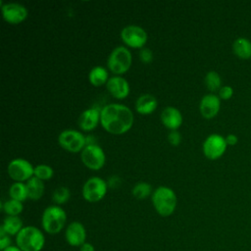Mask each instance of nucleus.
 I'll list each match as a JSON object with an SVG mask.
<instances>
[{"mask_svg": "<svg viewBox=\"0 0 251 251\" xmlns=\"http://www.w3.org/2000/svg\"><path fill=\"white\" fill-rule=\"evenodd\" d=\"M16 245L23 251H41L45 245V235L40 228L25 226L17 234Z\"/></svg>", "mask_w": 251, "mask_h": 251, "instance_id": "obj_2", "label": "nucleus"}, {"mask_svg": "<svg viewBox=\"0 0 251 251\" xmlns=\"http://www.w3.org/2000/svg\"><path fill=\"white\" fill-rule=\"evenodd\" d=\"M168 141L173 146H177L181 142V135L177 130H171L168 134Z\"/></svg>", "mask_w": 251, "mask_h": 251, "instance_id": "obj_30", "label": "nucleus"}, {"mask_svg": "<svg viewBox=\"0 0 251 251\" xmlns=\"http://www.w3.org/2000/svg\"><path fill=\"white\" fill-rule=\"evenodd\" d=\"M100 124L105 130L112 134H123L131 128L133 114L124 104H107L101 109Z\"/></svg>", "mask_w": 251, "mask_h": 251, "instance_id": "obj_1", "label": "nucleus"}, {"mask_svg": "<svg viewBox=\"0 0 251 251\" xmlns=\"http://www.w3.org/2000/svg\"><path fill=\"white\" fill-rule=\"evenodd\" d=\"M80 158L85 167L94 171L103 168L106 160L105 153L98 144L86 145L80 153Z\"/></svg>", "mask_w": 251, "mask_h": 251, "instance_id": "obj_9", "label": "nucleus"}, {"mask_svg": "<svg viewBox=\"0 0 251 251\" xmlns=\"http://www.w3.org/2000/svg\"><path fill=\"white\" fill-rule=\"evenodd\" d=\"M131 193L132 195L136 198V199H139V200H142V199H145L147 198L150 194L152 195V186L151 184L147 183V182H144V181H140V182H137L131 189Z\"/></svg>", "mask_w": 251, "mask_h": 251, "instance_id": "obj_26", "label": "nucleus"}, {"mask_svg": "<svg viewBox=\"0 0 251 251\" xmlns=\"http://www.w3.org/2000/svg\"><path fill=\"white\" fill-rule=\"evenodd\" d=\"M107 90L117 99H124L129 93V84L126 78L120 75L111 76L106 83Z\"/></svg>", "mask_w": 251, "mask_h": 251, "instance_id": "obj_15", "label": "nucleus"}, {"mask_svg": "<svg viewBox=\"0 0 251 251\" xmlns=\"http://www.w3.org/2000/svg\"><path fill=\"white\" fill-rule=\"evenodd\" d=\"M119 179H120V178H119L118 176H111V177L109 178V182H108V185H109L110 187H112V188H115L117 185H119V184H118V182L120 181Z\"/></svg>", "mask_w": 251, "mask_h": 251, "instance_id": "obj_35", "label": "nucleus"}, {"mask_svg": "<svg viewBox=\"0 0 251 251\" xmlns=\"http://www.w3.org/2000/svg\"><path fill=\"white\" fill-rule=\"evenodd\" d=\"M8 175L11 178L16 181L24 182L25 180H28L34 175L33 166L23 158H16L12 160L7 168Z\"/></svg>", "mask_w": 251, "mask_h": 251, "instance_id": "obj_10", "label": "nucleus"}, {"mask_svg": "<svg viewBox=\"0 0 251 251\" xmlns=\"http://www.w3.org/2000/svg\"><path fill=\"white\" fill-rule=\"evenodd\" d=\"M2 251H23L22 249H20L17 245H11L9 247H7L6 249L2 250Z\"/></svg>", "mask_w": 251, "mask_h": 251, "instance_id": "obj_37", "label": "nucleus"}, {"mask_svg": "<svg viewBox=\"0 0 251 251\" xmlns=\"http://www.w3.org/2000/svg\"><path fill=\"white\" fill-rule=\"evenodd\" d=\"M232 51L240 59L251 58V41L246 37H237L232 43Z\"/></svg>", "mask_w": 251, "mask_h": 251, "instance_id": "obj_20", "label": "nucleus"}, {"mask_svg": "<svg viewBox=\"0 0 251 251\" xmlns=\"http://www.w3.org/2000/svg\"><path fill=\"white\" fill-rule=\"evenodd\" d=\"M85 143L86 145H93V144H97L96 143V137L93 135H86L85 136ZM85 145V146H86Z\"/></svg>", "mask_w": 251, "mask_h": 251, "instance_id": "obj_36", "label": "nucleus"}, {"mask_svg": "<svg viewBox=\"0 0 251 251\" xmlns=\"http://www.w3.org/2000/svg\"><path fill=\"white\" fill-rule=\"evenodd\" d=\"M9 195L11 199L18 200L21 202H24L26 200L27 197V190L26 185L24 182L21 181H15L9 188Z\"/></svg>", "mask_w": 251, "mask_h": 251, "instance_id": "obj_23", "label": "nucleus"}, {"mask_svg": "<svg viewBox=\"0 0 251 251\" xmlns=\"http://www.w3.org/2000/svg\"><path fill=\"white\" fill-rule=\"evenodd\" d=\"M132 56L130 51L125 46H118L110 53L107 65L109 70L117 75L125 74L131 66Z\"/></svg>", "mask_w": 251, "mask_h": 251, "instance_id": "obj_5", "label": "nucleus"}, {"mask_svg": "<svg viewBox=\"0 0 251 251\" xmlns=\"http://www.w3.org/2000/svg\"><path fill=\"white\" fill-rule=\"evenodd\" d=\"M226 144L227 145H235L237 142H238V137H237V135H235V134H233V133H229V134H227L226 137Z\"/></svg>", "mask_w": 251, "mask_h": 251, "instance_id": "obj_33", "label": "nucleus"}, {"mask_svg": "<svg viewBox=\"0 0 251 251\" xmlns=\"http://www.w3.org/2000/svg\"><path fill=\"white\" fill-rule=\"evenodd\" d=\"M151 200L154 209L162 217H169L176 210V195L168 186L161 185L157 187L151 195Z\"/></svg>", "mask_w": 251, "mask_h": 251, "instance_id": "obj_3", "label": "nucleus"}, {"mask_svg": "<svg viewBox=\"0 0 251 251\" xmlns=\"http://www.w3.org/2000/svg\"><path fill=\"white\" fill-rule=\"evenodd\" d=\"M204 82L207 88L212 92L219 91L222 87L221 75L216 71H209L205 75Z\"/></svg>", "mask_w": 251, "mask_h": 251, "instance_id": "obj_25", "label": "nucleus"}, {"mask_svg": "<svg viewBox=\"0 0 251 251\" xmlns=\"http://www.w3.org/2000/svg\"><path fill=\"white\" fill-rule=\"evenodd\" d=\"M70 197H71V191L67 186L57 187L52 194V200L55 203V205H58V206L68 202Z\"/></svg>", "mask_w": 251, "mask_h": 251, "instance_id": "obj_27", "label": "nucleus"}, {"mask_svg": "<svg viewBox=\"0 0 251 251\" xmlns=\"http://www.w3.org/2000/svg\"><path fill=\"white\" fill-rule=\"evenodd\" d=\"M226 138L219 133H212L206 137L202 148L206 158L210 160H217L221 158L226 150Z\"/></svg>", "mask_w": 251, "mask_h": 251, "instance_id": "obj_8", "label": "nucleus"}, {"mask_svg": "<svg viewBox=\"0 0 251 251\" xmlns=\"http://www.w3.org/2000/svg\"><path fill=\"white\" fill-rule=\"evenodd\" d=\"M11 245H12L11 236L9 234H7L5 231H3L2 229H0V249H1V251Z\"/></svg>", "mask_w": 251, "mask_h": 251, "instance_id": "obj_31", "label": "nucleus"}, {"mask_svg": "<svg viewBox=\"0 0 251 251\" xmlns=\"http://www.w3.org/2000/svg\"><path fill=\"white\" fill-rule=\"evenodd\" d=\"M54 175L53 169L45 164H40L34 167V176L41 180H48L50 179Z\"/></svg>", "mask_w": 251, "mask_h": 251, "instance_id": "obj_28", "label": "nucleus"}, {"mask_svg": "<svg viewBox=\"0 0 251 251\" xmlns=\"http://www.w3.org/2000/svg\"><path fill=\"white\" fill-rule=\"evenodd\" d=\"M162 124L171 130H176L182 124V115L180 111L173 106H168L161 112Z\"/></svg>", "mask_w": 251, "mask_h": 251, "instance_id": "obj_16", "label": "nucleus"}, {"mask_svg": "<svg viewBox=\"0 0 251 251\" xmlns=\"http://www.w3.org/2000/svg\"><path fill=\"white\" fill-rule=\"evenodd\" d=\"M232 95H233V89L229 85H224L219 90V97H220V99L227 100V99L231 98Z\"/></svg>", "mask_w": 251, "mask_h": 251, "instance_id": "obj_32", "label": "nucleus"}, {"mask_svg": "<svg viewBox=\"0 0 251 251\" xmlns=\"http://www.w3.org/2000/svg\"><path fill=\"white\" fill-rule=\"evenodd\" d=\"M60 146L68 152L76 153L85 147V136L75 129H65L58 136Z\"/></svg>", "mask_w": 251, "mask_h": 251, "instance_id": "obj_7", "label": "nucleus"}, {"mask_svg": "<svg viewBox=\"0 0 251 251\" xmlns=\"http://www.w3.org/2000/svg\"><path fill=\"white\" fill-rule=\"evenodd\" d=\"M109 78L108 71L102 66L93 67L88 74V79L94 86H100L104 83H107Z\"/></svg>", "mask_w": 251, "mask_h": 251, "instance_id": "obj_22", "label": "nucleus"}, {"mask_svg": "<svg viewBox=\"0 0 251 251\" xmlns=\"http://www.w3.org/2000/svg\"><path fill=\"white\" fill-rule=\"evenodd\" d=\"M100 113L101 109L95 107L84 110L78 117V126L84 131H90L94 129L100 122Z\"/></svg>", "mask_w": 251, "mask_h": 251, "instance_id": "obj_17", "label": "nucleus"}, {"mask_svg": "<svg viewBox=\"0 0 251 251\" xmlns=\"http://www.w3.org/2000/svg\"><path fill=\"white\" fill-rule=\"evenodd\" d=\"M0 4L2 17L8 24L18 25L26 19L27 10L24 5L16 2L3 4L2 1H0Z\"/></svg>", "mask_w": 251, "mask_h": 251, "instance_id": "obj_12", "label": "nucleus"}, {"mask_svg": "<svg viewBox=\"0 0 251 251\" xmlns=\"http://www.w3.org/2000/svg\"><path fill=\"white\" fill-rule=\"evenodd\" d=\"M86 229L80 222H72L66 227L65 238L67 243L71 246L79 247L86 242Z\"/></svg>", "mask_w": 251, "mask_h": 251, "instance_id": "obj_13", "label": "nucleus"}, {"mask_svg": "<svg viewBox=\"0 0 251 251\" xmlns=\"http://www.w3.org/2000/svg\"><path fill=\"white\" fill-rule=\"evenodd\" d=\"M67 222L65 210L58 205H51L44 209L41 216V226L48 234H57L63 230Z\"/></svg>", "mask_w": 251, "mask_h": 251, "instance_id": "obj_4", "label": "nucleus"}, {"mask_svg": "<svg viewBox=\"0 0 251 251\" xmlns=\"http://www.w3.org/2000/svg\"><path fill=\"white\" fill-rule=\"evenodd\" d=\"M1 208L7 216H19L24 210V204L21 201L9 199L2 203Z\"/></svg>", "mask_w": 251, "mask_h": 251, "instance_id": "obj_24", "label": "nucleus"}, {"mask_svg": "<svg viewBox=\"0 0 251 251\" xmlns=\"http://www.w3.org/2000/svg\"><path fill=\"white\" fill-rule=\"evenodd\" d=\"M221 108V100L220 97L216 94H206L201 98L199 104V110L203 118L205 119H213L216 117Z\"/></svg>", "mask_w": 251, "mask_h": 251, "instance_id": "obj_14", "label": "nucleus"}, {"mask_svg": "<svg viewBox=\"0 0 251 251\" xmlns=\"http://www.w3.org/2000/svg\"><path fill=\"white\" fill-rule=\"evenodd\" d=\"M78 248H79V251H95L94 245L87 241L84 242L82 245H80Z\"/></svg>", "mask_w": 251, "mask_h": 251, "instance_id": "obj_34", "label": "nucleus"}, {"mask_svg": "<svg viewBox=\"0 0 251 251\" xmlns=\"http://www.w3.org/2000/svg\"><path fill=\"white\" fill-rule=\"evenodd\" d=\"M139 59L144 64L151 63L152 60H153V53H152V51L149 48H146V47L141 48L140 52H139Z\"/></svg>", "mask_w": 251, "mask_h": 251, "instance_id": "obj_29", "label": "nucleus"}, {"mask_svg": "<svg viewBox=\"0 0 251 251\" xmlns=\"http://www.w3.org/2000/svg\"><path fill=\"white\" fill-rule=\"evenodd\" d=\"M121 38L127 46L141 49L147 42L148 36L145 29L141 26L129 25L121 30Z\"/></svg>", "mask_w": 251, "mask_h": 251, "instance_id": "obj_11", "label": "nucleus"}, {"mask_svg": "<svg viewBox=\"0 0 251 251\" xmlns=\"http://www.w3.org/2000/svg\"><path fill=\"white\" fill-rule=\"evenodd\" d=\"M108 183L99 176L89 177L82 186V197L87 202H98L104 198L107 193Z\"/></svg>", "mask_w": 251, "mask_h": 251, "instance_id": "obj_6", "label": "nucleus"}, {"mask_svg": "<svg viewBox=\"0 0 251 251\" xmlns=\"http://www.w3.org/2000/svg\"><path fill=\"white\" fill-rule=\"evenodd\" d=\"M26 190H27V197L31 200H39L44 192V183L43 180L37 178L36 176L30 177L26 183Z\"/></svg>", "mask_w": 251, "mask_h": 251, "instance_id": "obj_21", "label": "nucleus"}, {"mask_svg": "<svg viewBox=\"0 0 251 251\" xmlns=\"http://www.w3.org/2000/svg\"><path fill=\"white\" fill-rule=\"evenodd\" d=\"M158 106L156 97L152 94H142L135 101V110L141 115H149L153 113Z\"/></svg>", "mask_w": 251, "mask_h": 251, "instance_id": "obj_18", "label": "nucleus"}, {"mask_svg": "<svg viewBox=\"0 0 251 251\" xmlns=\"http://www.w3.org/2000/svg\"><path fill=\"white\" fill-rule=\"evenodd\" d=\"M24 227V223L19 216H7L0 227L10 236H17V234Z\"/></svg>", "mask_w": 251, "mask_h": 251, "instance_id": "obj_19", "label": "nucleus"}]
</instances>
